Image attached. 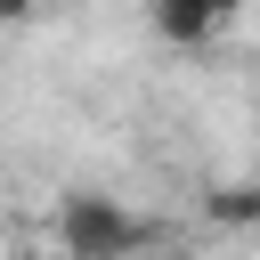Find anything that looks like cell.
Listing matches in <instances>:
<instances>
[{
  "mask_svg": "<svg viewBox=\"0 0 260 260\" xmlns=\"http://www.w3.org/2000/svg\"><path fill=\"white\" fill-rule=\"evenodd\" d=\"M32 16V0H0V24H24Z\"/></svg>",
  "mask_w": 260,
  "mask_h": 260,
  "instance_id": "cell-4",
  "label": "cell"
},
{
  "mask_svg": "<svg viewBox=\"0 0 260 260\" xmlns=\"http://www.w3.org/2000/svg\"><path fill=\"white\" fill-rule=\"evenodd\" d=\"M122 260H162V252H146V244H138V252H122Z\"/></svg>",
  "mask_w": 260,
  "mask_h": 260,
  "instance_id": "cell-5",
  "label": "cell"
},
{
  "mask_svg": "<svg viewBox=\"0 0 260 260\" xmlns=\"http://www.w3.org/2000/svg\"><path fill=\"white\" fill-rule=\"evenodd\" d=\"M211 219L219 228H260V187H219L211 195Z\"/></svg>",
  "mask_w": 260,
  "mask_h": 260,
  "instance_id": "cell-3",
  "label": "cell"
},
{
  "mask_svg": "<svg viewBox=\"0 0 260 260\" xmlns=\"http://www.w3.org/2000/svg\"><path fill=\"white\" fill-rule=\"evenodd\" d=\"M138 244H146V228H138L114 195L73 187V195L57 203V252H65V260H122V252H138Z\"/></svg>",
  "mask_w": 260,
  "mask_h": 260,
  "instance_id": "cell-1",
  "label": "cell"
},
{
  "mask_svg": "<svg viewBox=\"0 0 260 260\" xmlns=\"http://www.w3.org/2000/svg\"><path fill=\"white\" fill-rule=\"evenodd\" d=\"M236 16H244V0H146V24H154L171 49H203V41H219Z\"/></svg>",
  "mask_w": 260,
  "mask_h": 260,
  "instance_id": "cell-2",
  "label": "cell"
}]
</instances>
